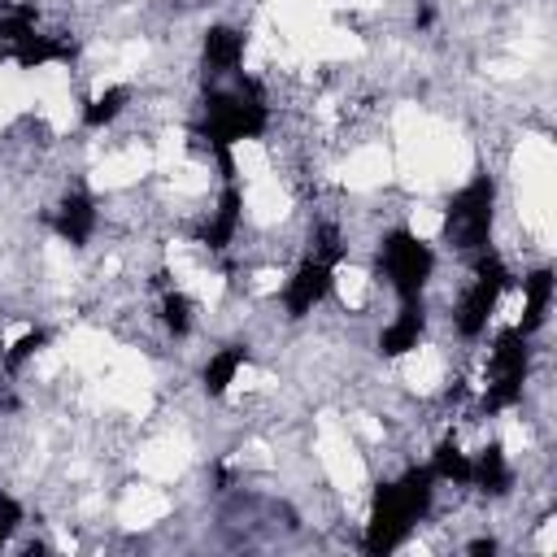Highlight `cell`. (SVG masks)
<instances>
[{
	"mask_svg": "<svg viewBox=\"0 0 557 557\" xmlns=\"http://www.w3.org/2000/svg\"><path fill=\"white\" fill-rule=\"evenodd\" d=\"M431 496H435L431 466H409L400 479L379 483L366 522V553H392L396 544H405L409 527L431 509Z\"/></svg>",
	"mask_w": 557,
	"mask_h": 557,
	"instance_id": "obj_1",
	"label": "cell"
},
{
	"mask_svg": "<svg viewBox=\"0 0 557 557\" xmlns=\"http://www.w3.org/2000/svg\"><path fill=\"white\" fill-rule=\"evenodd\" d=\"M270 126V104L257 78H239L231 91H209L205 96V122H200V139L218 152H231V144L239 139H261Z\"/></svg>",
	"mask_w": 557,
	"mask_h": 557,
	"instance_id": "obj_2",
	"label": "cell"
},
{
	"mask_svg": "<svg viewBox=\"0 0 557 557\" xmlns=\"http://www.w3.org/2000/svg\"><path fill=\"white\" fill-rule=\"evenodd\" d=\"M492 218H496V183L487 174H474L444 205V239L457 252H479L492 244Z\"/></svg>",
	"mask_w": 557,
	"mask_h": 557,
	"instance_id": "obj_3",
	"label": "cell"
},
{
	"mask_svg": "<svg viewBox=\"0 0 557 557\" xmlns=\"http://www.w3.org/2000/svg\"><path fill=\"white\" fill-rule=\"evenodd\" d=\"M527 370H531V335L522 326H500L487 352V392H483V409L500 413L509 405L522 400L527 387Z\"/></svg>",
	"mask_w": 557,
	"mask_h": 557,
	"instance_id": "obj_4",
	"label": "cell"
},
{
	"mask_svg": "<svg viewBox=\"0 0 557 557\" xmlns=\"http://www.w3.org/2000/svg\"><path fill=\"white\" fill-rule=\"evenodd\" d=\"M379 265L392 283V292L400 300H413V296H422V287L435 274V248L426 239H418L409 226H396L379 244Z\"/></svg>",
	"mask_w": 557,
	"mask_h": 557,
	"instance_id": "obj_5",
	"label": "cell"
},
{
	"mask_svg": "<svg viewBox=\"0 0 557 557\" xmlns=\"http://www.w3.org/2000/svg\"><path fill=\"white\" fill-rule=\"evenodd\" d=\"M470 257H474V278H470L466 296L457 300L453 322H457V331H461L466 339H479V335L487 331V318L496 313V300H500V292L509 287L513 274H509L505 257L492 252V248H479V252H470Z\"/></svg>",
	"mask_w": 557,
	"mask_h": 557,
	"instance_id": "obj_6",
	"label": "cell"
},
{
	"mask_svg": "<svg viewBox=\"0 0 557 557\" xmlns=\"http://www.w3.org/2000/svg\"><path fill=\"white\" fill-rule=\"evenodd\" d=\"M331 283H335V265L309 252V257L292 270L287 287H283V309H287V318H305V313H313V309L331 296Z\"/></svg>",
	"mask_w": 557,
	"mask_h": 557,
	"instance_id": "obj_7",
	"label": "cell"
},
{
	"mask_svg": "<svg viewBox=\"0 0 557 557\" xmlns=\"http://www.w3.org/2000/svg\"><path fill=\"white\" fill-rule=\"evenodd\" d=\"M422 331H426L422 296L400 300V313H396V318H392V322L379 331V352H383V357H405V352H413V348H418Z\"/></svg>",
	"mask_w": 557,
	"mask_h": 557,
	"instance_id": "obj_8",
	"label": "cell"
},
{
	"mask_svg": "<svg viewBox=\"0 0 557 557\" xmlns=\"http://www.w3.org/2000/svg\"><path fill=\"white\" fill-rule=\"evenodd\" d=\"M0 57H9V61L22 65V70H39V65H52V61H70V57H74V44H70L65 35H44V30L35 26L26 39L0 48Z\"/></svg>",
	"mask_w": 557,
	"mask_h": 557,
	"instance_id": "obj_9",
	"label": "cell"
},
{
	"mask_svg": "<svg viewBox=\"0 0 557 557\" xmlns=\"http://www.w3.org/2000/svg\"><path fill=\"white\" fill-rule=\"evenodd\" d=\"M239 218H244V191H239L235 178H226V187H222V196H218V209H213V218H209L205 231H200V244H205L209 252H222V248L235 239Z\"/></svg>",
	"mask_w": 557,
	"mask_h": 557,
	"instance_id": "obj_10",
	"label": "cell"
},
{
	"mask_svg": "<svg viewBox=\"0 0 557 557\" xmlns=\"http://www.w3.org/2000/svg\"><path fill=\"white\" fill-rule=\"evenodd\" d=\"M52 226H57V235H61L65 244L83 248V244L91 239V231H96V200H91L87 191H70V196L57 205Z\"/></svg>",
	"mask_w": 557,
	"mask_h": 557,
	"instance_id": "obj_11",
	"label": "cell"
},
{
	"mask_svg": "<svg viewBox=\"0 0 557 557\" xmlns=\"http://www.w3.org/2000/svg\"><path fill=\"white\" fill-rule=\"evenodd\" d=\"M239 61H244V30H235V26H209L205 30V70L235 74Z\"/></svg>",
	"mask_w": 557,
	"mask_h": 557,
	"instance_id": "obj_12",
	"label": "cell"
},
{
	"mask_svg": "<svg viewBox=\"0 0 557 557\" xmlns=\"http://www.w3.org/2000/svg\"><path fill=\"white\" fill-rule=\"evenodd\" d=\"M244 361H248V344H226V348H218V352L205 361V370H200L205 396H226V387L235 383V374L244 370Z\"/></svg>",
	"mask_w": 557,
	"mask_h": 557,
	"instance_id": "obj_13",
	"label": "cell"
},
{
	"mask_svg": "<svg viewBox=\"0 0 557 557\" xmlns=\"http://www.w3.org/2000/svg\"><path fill=\"white\" fill-rule=\"evenodd\" d=\"M470 483H474L479 492H487V496H500V492H509L513 474H509V461H505L500 444H487V448H483V453L470 461Z\"/></svg>",
	"mask_w": 557,
	"mask_h": 557,
	"instance_id": "obj_14",
	"label": "cell"
},
{
	"mask_svg": "<svg viewBox=\"0 0 557 557\" xmlns=\"http://www.w3.org/2000/svg\"><path fill=\"white\" fill-rule=\"evenodd\" d=\"M553 270L548 265H540V270H531L527 278H522V296H527V313H522V331L531 335V331H540V322H544V313H548V305H553Z\"/></svg>",
	"mask_w": 557,
	"mask_h": 557,
	"instance_id": "obj_15",
	"label": "cell"
},
{
	"mask_svg": "<svg viewBox=\"0 0 557 557\" xmlns=\"http://www.w3.org/2000/svg\"><path fill=\"white\" fill-rule=\"evenodd\" d=\"M131 104V87H104L100 96H91V104L83 109V122L91 126V131H100V126H109V122H117L122 117V109Z\"/></svg>",
	"mask_w": 557,
	"mask_h": 557,
	"instance_id": "obj_16",
	"label": "cell"
},
{
	"mask_svg": "<svg viewBox=\"0 0 557 557\" xmlns=\"http://www.w3.org/2000/svg\"><path fill=\"white\" fill-rule=\"evenodd\" d=\"M431 474L444 479V483H470V457L453 440H444L435 448V457H431Z\"/></svg>",
	"mask_w": 557,
	"mask_h": 557,
	"instance_id": "obj_17",
	"label": "cell"
},
{
	"mask_svg": "<svg viewBox=\"0 0 557 557\" xmlns=\"http://www.w3.org/2000/svg\"><path fill=\"white\" fill-rule=\"evenodd\" d=\"M161 322H165V331L170 335H187L191 331V300L183 296V292H165V300H161Z\"/></svg>",
	"mask_w": 557,
	"mask_h": 557,
	"instance_id": "obj_18",
	"label": "cell"
},
{
	"mask_svg": "<svg viewBox=\"0 0 557 557\" xmlns=\"http://www.w3.org/2000/svg\"><path fill=\"white\" fill-rule=\"evenodd\" d=\"M44 344H48V331H26V335H17V339L9 344V352H4V370H22Z\"/></svg>",
	"mask_w": 557,
	"mask_h": 557,
	"instance_id": "obj_19",
	"label": "cell"
},
{
	"mask_svg": "<svg viewBox=\"0 0 557 557\" xmlns=\"http://www.w3.org/2000/svg\"><path fill=\"white\" fill-rule=\"evenodd\" d=\"M313 257L339 265V257H344V239H339V226H335V222H322V226L313 231Z\"/></svg>",
	"mask_w": 557,
	"mask_h": 557,
	"instance_id": "obj_20",
	"label": "cell"
},
{
	"mask_svg": "<svg viewBox=\"0 0 557 557\" xmlns=\"http://www.w3.org/2000/svg\"><path fill=\"white\" fill-rule=\"evenodd\" d=\"M17 522H22V505L0 492V544H9V535L17 531Z\"/></svg>",
	"mask_w": 557,
	"mask_h": 557,
	"instance_id": "obj_21",
	"label": "cell"
},
{
	"mask_svg": "<svg viewBox=\"0 0 557 557\" xmlns=\"http://www.w3.org/2000/svg\"><path fill=\"white\" fill-rule=\"evenodd\" d=\"M470 553H474V557H483V553L492 557V553H496V540H474V544H470Z\"/></svg>",
	"mask_w": 557,
	"mask_h": 557,
	"instance_id": "obj_22",
	"label": "cell"
}]
</instances>
